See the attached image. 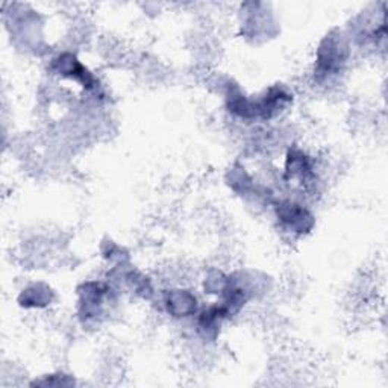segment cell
I'll return each mask as SVG.
<instances>
[{
  "instance_id": "obj_2",
  "label": "cell",
  "mask_w": 388,
  "mask_h": 388,
  "mask_svg": "<svg viewBox=\"0 0 388 388\" xmlns=\"http://www.w3.org/2000/svg\"><path fill=\"white\" fill-rule=\"evenodd\" d=\"M279 217L284 220V222L293 227L294 231H301V227H305V222L308 218H311V216L306 213L304 208L293 204H285L282 205L279 209Z\"/></svg>"
},
{
  "instance_id": "obj_1",
  "label": "cell",
  "mask_w": 388,
  "mask_h": 388,
  "mask_svg": "<svg viewBox=\"0 0 388 388\" xmlns=\"http://www.w3.org/2000/svg\"><path fill=\"white\" fill-rule=\"evenodd\" d=\"M55 64L58 66V72L61 75H64V76H68V77H73L76 79V81L79 82H82L84 87L87 88H90L93 87L94 84V79L93 76L87 72V70L77 63L76 58H73L72 55H63V57H59L57 61H55Z\"/></svg>"
}]
</instances>
